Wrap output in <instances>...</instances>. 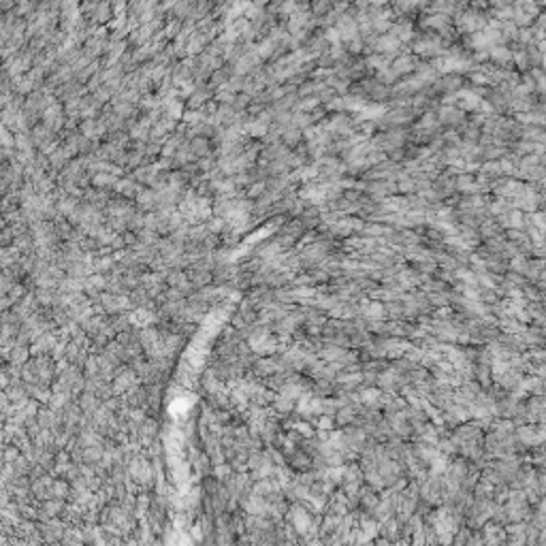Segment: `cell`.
I'll return each instance as SVG.
<instances>
[{"instance_id": "obj_1", "label": "cell", "mask_w": 546, "mask_h": 546, "mask_svg": "<svg viewBox=\"0 0 546 546\" xmlns=\"http://www.w3.org/2000/svg\"><path fill=\"white\" fill-rule=\"evenodd\" d=\"M488 19L485 17V13H480V11H463V13H459L457 15V30L459 32H467V34H472V32H478L482 30V28L486 26Z\"/></svg>"}, {"instance_id": "obj_2", "label": "cell", "mask_w": 546, "mask_h": 546, "mask_svg": "<svg viewBox=\"0 0 546 546\" xmlns=\"http://www.w3.org/2000/svg\"><path fill=\"white\" fill-rule=\"evenodd\" d=\"M414 52L421 56H442L444 54V39H421L414 45Z\"/></svg>"}, {"instance_id": "obj_3", "label": "cell", "mask_w": 546, "mask_h": 546, "mask_svg": "<svg viewBox=\"0 0 546 546\" xmlns=\"http://www.w3.org/2000/svg\"><path fill=\"white\" fill-rule=\"evenodd\" d=\"M388 34H393V37L399 39L401 43H408V41L412 39V24H410L408 19H401V22H397V24H391Z\"/></svg>"}, {"instance_id": "obj_4", "label": "cell", "mask_w": 546, "mask_h": 546, "mask_svg": "<svg viewBox=\"0 0 546 546\" xmlns=\"http://www.w3.org/2000/svg\"><path fill=\"white\" fill-rule=\"evenodd\" d=\"M512 54L514 52H510V49L506 45H491L488 47V58L495 60V62H499V64H508V62H512Z\"/></svg>"}, {"instance_id": "obj_5", "label": "cell", "mask_w": 546, "mask_h": 546, "mask_svg": "<svg viewBox=\"0 0 546 546\" xmlns=\"http://www.w3.org/2000/svg\"><path fill=\"white\" fill-rule=\"evenodd\" d=\"M425 28H444L446 24H450V19L448 15H444V13H433V15H425L423 17V22H421Z\"/></svg>"}, {"instance_id": "obj_6", "label": "cell", "mask_w": 546, "mask_h": 546, "mask_svg": "<svg viewBox=\"0 0 546 546\" xmlns=\"http://www.w3.org/2000/svg\"><path fill=\"white\" fill-rule=\"evenodd\" d=\"M457 101H459L461 107H463V109H470V111H472V109H478V105H480V98H478L476 94H472V92H467V90H465V92H459V94H457Z\"/></svg>"}, {"instance_id": "obj_7", "label": "cell", "mask_w": 546, "mask_h": 546, "mask_svg": "<svg viewBox=\"0 0 546 546\" xmlns=\"http://www.w3.org/2000/svg\"><path fill=\"white\" fill-rule=\"evenodd\" d=\"M439 118H442V122H446V124H455L459 120H463V113L455 109L452 105H446V107L439 111Z\"/></svg>"}, {"instance_id": "obj_8", "label": "cell", "mask_w": 546, "mask_h": 546, "mask_svg": "<svg viewBox=\"0 0 546 546\" xmlns=\"http://www.w3.org/2000/svg\"><path fill=\"white\" fill-rule=\"evenodd\" d=\"M416 66V62H414V58H410V56H401V58H397L395 60V73L399 75V73H410V70H412Z\"/></svg>"}, {"instance_id": "obj_9", "label": "cell", "mask_w": 546, "mask_h": 546, "mask_svg": "<svg viewBox=\"0 0 546 546\" xmlns=\"http://www.w3.org/2000/svg\"><path fill=\"white\" fill-rule=\"evenodd\" d=\"M331 9H333V0H311V13L318 17L327 15Z\"/></svg>"}, {"instance_id": "obj_10", "label": "cell", "mask_w": 546, "mask_h": 546, "mask_svg": "<svg viewBox=\"0 0 546 546\" xmlns=\"http://www.w3.org/2000/svg\"><path fill=\"white\" fill-rule=\"evenodd\" d=\"M367 64H369L371 68H378V70H384L388 68V64H391V56H378V54H373L367 58Z\"/></svg>"}, {"instance_id": "obj_11", "label": "cell", "mask_w": 546, "mask_h": 546, "mask_svg": "<svg viewBox=\"0 0 546 546\" xmlns=\"http://www.w3.org/2000/svg\"><path fill=\"white\" fill-rule=\"evenodd\" d=\"M495 17H497V22H508V19H512V4L495 9Z\"/></svg>"}, {"instance_id": "obj_12", "label": "cell", "mask_w": 546, "mask_h": 546, "mask_svg": "<svg viewBox=\"0 0 546 546\" xmlns=\"http://www.w3.org/2000/svg\"><path fill=\"white\" fill-rule=\"evenodd\" d=\"M284 141H286L288 145H295L297 141H299V132H297V130H288V132H286V139H284Z\"/></svg>"}, {"instance_id": "obj_13", "label": "cell", "mask_w": 546, "mask_h": 546, "mask_svg": "<svg viewBox=\"0 0 546 546\" xmlns=\"http://www.w3.org/2000/svg\"><path fill=\"white\" fill-rule=\"evenodd\" d=\"M247 17H252V19L262 17V9L260 6H250V9H247Z\"/></svg>"}, {"instance_id": "obj_14", "label": "cell", "mask_w": 546, "mask_h": 546, "mask_svg": "<svg viewBox=\"0 0 546 546\" xmlns=\"http://www.w3.org/2000/svg\"><path fill=\"white\" fill-rule=\"evenodd\" d=\"M472 6H474L476 11H478V9H485V6H486V0H472Z\"/></svg>"}]
</instances>
